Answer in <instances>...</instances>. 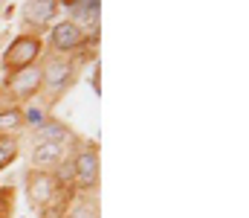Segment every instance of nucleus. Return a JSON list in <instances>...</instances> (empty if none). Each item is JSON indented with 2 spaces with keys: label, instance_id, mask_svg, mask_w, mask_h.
Instances as JSON below:
<instances>
[{
  "label": "nucleus",
  "instance_id": "1",
  "mask_svg": "<svg viewBox=\"0 0 249 218\" xmlns=\"http://www.w3.org/2000/svg\"><path fill=\"white\" fill-rule=\"evenodd\" d=\"M41 53V44L38 38H29V35H20L9 44V50L3 53V70H23V67H32V61L38 59Z\"/></svg>",
  "mask_w": 249,
  "mask_h": 218
},
{
  "label": "nucleus",
  "instance_id": "2",
  "mask_svg": "<svg viewBox=\"0 0 249 218\" xmlns=\"http://www.w3.org/2000/svg\"><path fill=\"white\" fill-rule=\"evenodd\" d=\"M41 81H44V70H38V67H23V70H18L12 76L9 87H12V93H15L18 99H29V96L38 93Z\"/></svg>",
  "mask_w": 249,
  "mask_h": 218
},
{
  "label": "nucleus",
  "instance_id": "3",
  "mask_svg": "<svg viewBox=\"0 0 249 218\" xmlns=\"http://www.w3.org/2000/svg\"><path fill=\"white\" fill-rule=\"evenodd\" d=\"M81 44H84V32H81V26H75L72 20H61V23L53 26V47H55V50L70 53V50H75V47H81Z\"/></svg>",
  "mask_w": 249,
  "mask_h": 218
},
{
  "label": "nucleus",
  "instance_id": "4",
  "mask_svg": "<svg viewBox=\"0 0 249 218\" xmlns=\"http://www.w3.org/2000/svg\"><path fill=\"white\" fill-rule=\"evenodd\" d=\"M72 172L78 175V183L81 186H93L96 183V178H99V157H96V151H81L75 160H72Z\"/></svg>",
  "mask_w": 249,
  "mask_h": 218
},
{
  "label": "nucleus",
  "instance_id": "5",
  "mask_svg": "<svg viewBox=\"0 0 249 218\" xmlns=\"http://www.w3.org/2000/svg\"><path fill=\"white\" fill-rule=\"evenodd\" d=\"M44 81H47V87L53 93H61L64 87H70V81H72V67L67 61H53L47 67V73H44Z\"/></svg>",
  "mask_w": 249,
  "mask_h": 218
},
{
  "label": "nucleus",
  "instance_id": "6",
  "mask_svg": "<svg viewBox=\"0 0 249 218\" xmlns=\"http://www.w3.org/2000/svg\"><path fill=\"white\" fill-rule=\"evenodd\" d=\"M67 9L72 12V23L81 26V23H96L99 20L102 3H96V0H78V3H67Z\"/></svg>",
  "mask_w": 249,
  "mask_h": 218
},
{
  "label": "nucleus",
  "instance_id": "7",
  "mask_svg": "<svg viewBox=\"0 0 249 218\" xmlns=\"http://www.w3.org/2000/svg\"><path fill=\"white\" fill-rule=\"evenodd\" d=\"M61 143H38V148L32 151V163L38 169H53L61 163Z\"/></svg>",
  "mask_w": 249,
  "mask_h": 218
},
{
  "label": "nucleus",
  "instance_id": "8",
  "mask_svg": "<svg viewBox=\"0 0 249 218\" xmlns=\"http://www.w3.org/2000/svg\"><path fill=\"white\" fill-rule=\"evenodd\" d=\"M29 195L35 198V204H47L55 195V180L50 175H32L29 178Z\"/></svg>",
  "mask_w": 249,
  "mask_h": 218
},
{
  "label": "nucleus",
  "instance_id": "9",
  "mask_svg": "<svg viewBox=\"0 0 249 218\" xmlns=\"http://www.w3.org/2000/svg\"><path fill=\"white\" fill-rule=\"evenodd\" d=\"M55 9H58L55 0H32V3H26V20H32V23H47V20H53Z\"/></svg>",
  "mask_w": 249,
  "mask_h": 218
},
{
  "label": "nucleus",
  "instance_id": "10",
  "mask_svg": "<svg viewBox=\"0 0 249 218\" xmlns=\"http://www.w3.org/2000/svg\"><path fill=\"white\" fill-rule=\"evenodd\" d=\"M64 137V128L61 125H41V131H38V143H61Z\"/></svg>",
  "mask_w": 249,
  "mask_h": 218
},
{
  "label": "nucleus",
  "instance_id": "11",
  "mask_svg": "<svg viewBox=\"0 0 249 218\" xmlns=\"http://www.w3.org/2000/svg\"><path fill=\"white\" fill-rule=\"evenodd\" d=\"M18 157V145H15V140H0V169H6L12 160Z\"/></svg>",
  "mask_w": 249,
  "mask_h": 218
},
{
  "label": "nucleus",
  "instance_id": "12",
  "mask_svg": "<svg viewBox=\"0 0 249 218\" xmlns=\"http://www.w3.org/2000/svg\"><path fill=\"white\" fill-rule=\"evenodd\" d=\"M20 122H23V114H20V111H6V114H0V131L18 128Z\"/></svg>",
  "mask_w": 249,
  "mask_h": 218
},
{
  "label": "nucleus",
  "instance_id": "13",
  "mask_svg": "<svg viewBox=\"0 0 249 218\" xmlns=\"http://www.w3.org/2000/svg\"><path fill=\"white\" fill-rule=\"evenodd\" d=\"M67 218H96V213H93V207H87V204H81V207H75L72 213Z\"/></svg>",
  "mask_w": 249,
  "mask_h": 218
}]
</instances>
